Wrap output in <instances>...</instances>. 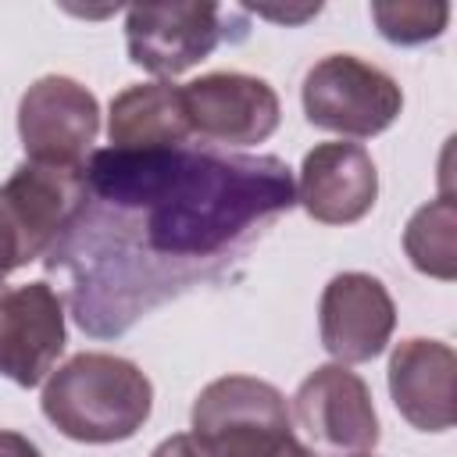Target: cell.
I'll use <instances>...</instances> for the list:
<instances>
[{
	"label": "cell",
	"mask_w": 457,
	"mask_h": 457,
	"mask_svg": "<svg viewBox=\"0 0 457 457\" xmlns=\"http://www.w3.org/2000/svg\"><path fill=\"white\" fill-rule=\"evenodd\" d=\"M457 353L439 339H403L389 353V396L418 432H446L457 421L453 403Z\"/></svg>",
	"instance_id": "4fadbf2b"
},
{
	"label": "cell",
	"mask_w": 457,
	"mask_h": 457,
	"mask_svg": "<svg viewBox=\"0 0 457 457\" xmlns=\"http://www.w3.org/2000/svg\"><path fill=\"white\" fill-rule=\"evenodd\" d=\"M86 204L82 168L25 161L0 186V286L11 271L46 257Z\"/></svg>",
	"instance_id": "277c9868"
},
{
	"label": "cell",
	"mask_w": 457,
	"mask_h": 457,
	"mask_svg": "<svg viewBox=\"0 0 457 457\" xmlns=\"http://www.w3.org/2000/svg\"><path fill=\"white\" fill-rule=\"evenodd\" d=\"M193 136L182 86L175 82H139L111 100L107 139L118 150H164L182 146Z\"/></svg>",
	"instance_id": "5bb4252c"
},
{
	"label": "cell",
	"mask_w": 457,
	"mask_h": 457,
	"mask_svg": "<svg viewBox=\"0 0 457 457\" xmlns=\"http://www.w3.org/2000/svg\"><path fill=\"white\" fill-rule=\"evenodd\" d=\"M403 250L421 275L453 282L457 278V211L450 196L428 200L414 211L403 228Z\"/></svg>",
	"instance_id": "9a60e30c"
},
{
	"label": "cell",
	"mask_w": 457,
	"mask_h": 457,
	"mask_svg": "<svg viewBox=\"0 0 457 457\" xmlns=\"http://www.w3.org/2000/svg\"><path fill=\"white\" fill-rule=\"evenodd\" d=\"M193 439L211 457H311L293 436L286 396L253 375H225L193 400Z\"/></svg>",
	"instance_id": "3957f363"
},
{
	"label": "cell",
	"mask_w": 457,
	"mask_h": 457,
	"mask_svg": "<svg viewBox=\"0 0 457 457\" xmlns=\"http://www.w3.org/2000/svg\"><path fill=\"white\" fill-rule=\"evenodd\" d=\"M378 200V171L361 143H318L303 154L296 204L321 225H353Z\"/></svg>",
	"instance_id": "7c38bea8"
},
{
	"label": "cell",
	"mask_w": 457,
	"mask_h": 457,
	"mask_svg": "<svg viewBox=\"0 0 457 457\" xmlns=\"http://www.w3.org/2000/svg\"><path fill=\"white\" fill-rule=\"evenodd\" d=\"M303 114L314 129L371 139L386 132L403 107V93L393 75L353 57L328 54L303 75Z\"/></svg>",
	"instance_id": "5b68a950"
},
{
	"label": "cell",
	"mask_w": 457,
	"mask_h": 457,
	"mask_svg": "<svg viewBox=\"0 0 457 457\" xmlns=\"http://www.w3.org/2000/svg\"><path fill=\"white\" fill-rule=\"evenodd\" d=\"M371 18L382 32V39L396 46H418L436 36H443L450 21L446 4H421V0H400V4H371Z\"/></svg>",
	"instance_id": "2e32d148"
},
{
	"label": "cell",
	"mask_w": 457,
	"mask_h": 457,
	"mask_svg": "<svg viewBox=\"0 0 457 457\" xmlns=\"http://www.w3.org/2000/svg\"><path fill=\"white\" fill-rule=\"evenodd\" d=\"M189 129L221 146H253L278 129L275 89L243 71H211L182 86Z\"/></svg>",
	"instance_id": "30bf717a"
},
{
	"label": "cell",
	"mask_w": 457,
	"mask_h": 457,
	"mask_svg": "<svg viewBox=\"0 0 457 457\" xmlns=\"http://www.w3.org/2000/svg\"><path fill=\"white\" fill-rule=\"evenodd\" d=\"M43 418L75 443L132 439L154 407V386L139 364L114 353H75L46 375Z\"/></svg>",
	"instance_id": "7a4b0ae2"
},
{
	"label": "cell",
	"mask_w": 457,
	"mask_h": 457,
	"mask_svg": "<svg viewBox=\"0 0 457 457\" xmlns=\"http://www.w3.org/2000/svg\"><path fill=\"white\" fill-rule=\"evenodd\" d=\"M82 175L86 204L43 264L68 278L71 318L100 339L221 278L296 204L293 168L275 154L104 146Z\"/></svg>",
	"instance_id": "6da1fadb"
},
{
	"label": "cell",
	"mask_w": 457,
	"mask_h": 457,
	"mask_svg": "<svg viewBox=\"0 0 457 457\" xmlns=\"http://www.w3.org/2000/svg\"><path fill=\"white\" fill-rule=\"evenodd\" d=\"M0 457H43V453H39V446L29 436L0 428Z\"/></svg>",
	"instance_id": "ac0fdd59"
},
{
	"label": "cell",
	"mask_w": 457,
	"mask_h": 457,
	"mask_svg": "<svg viewBox=\"0 0 457 457\" xmlns=\"http://www.w3.org/2000/svg\"><path fill=\"white\" fill-rule=\"evenodd\" d=\"M225 36L218 4H136L125 11L129 61L164 82L211 57Z\"/></svg>",
	"instance_id": "ba28073f"
},
{
	"label": "cell",
	"mask_w": 457,
	"mask_h": 457,
	"mask_svg": "<svg viewBox=\"0 0 457 457\" xmlns=\"http://www.w3.org/2000/svg\"><path fill=\"white\" fill-rule=\"evenodd\" d=\"M150 457H211L189 432H179V436H168Z\"/></svg>",
	"instance_id": "e0dca14e"
},
{
	"label": "cell",
	"mask_w": 457,
	"mask_h": 457,
	"mask_svg": "<svg viewBox=\"0 0 457 457\" xmlns=\"http://www.w3.org/2000/svg\"><path fill=\"white\" fill-rule=\"evenodd\" d=\"M100 132L96 96L68 79L43 75L18 100V136L25 157L50 168H82Z\"/></svg>",
	"instance_id": "52a82bcc"
},
{
	"label": "cell",
	"mask_w": 457,
	"mask_h": 457,
	"mask_svg": "<svg viewBox=\"0 0 457 457\" xmlns=\"http://www.w3.org/2000/svg\"><path fill=\"white\" fill-rule=\"evenodd\" d=\"M396 328L389 289L368 271H339L321 289L318 332L336 364H364L378 357Z\"/></svg>",
	"instance_id": "8fae6325"
},
{
	"label": "cell",
	"mask_w": 457,
	"mask_h": 457,
	"mask_svg": "<svg viewBox=\"0 0 457 457\" xmlns=\"http://www.w3.org/2000/svg\"><path fill=\"white\" fill-rule=\"evenodd\" d=\"M311 457H364L378 443L368 382L346 364L314 368L293 393V414Z\"/></svg>",
	"instance_id": "8992f818"
},
{
	"label": "cell",
	"mask_w": 457,
	"mask_h": 457,
	"mask_svg": "<svg viewBox=\"0 0 457 457\" xmlns=\"http://www.w3.org/2000/svg\"><path fill=\"white\" fill-rule=\"evenodd\" d=\"M64 350V300L50 282L0 286V375L21 389L46 382Z\"/></svg>",
	"instance_id": "9c48e42d"
}]
</instances>
